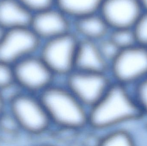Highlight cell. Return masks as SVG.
<instances>
[{
    "instance_id": "6da1fadb",
    "label": "cell",
    "mask_w": 147,
    "mask_h": 146,
    "mask_svg": "<svg viewBox=\"0 0 147 146\" xmlns=\"http://www.w3.org/2000/svg\"><path fill=\"white\" fill-rule=\"evenodd\" d=\"M144 119L131 88L113 82L88 109V129L100 134Z\"/></svg>"
},
{
    "instance_id": "7a4b0ae2",
    "label": "cell",
    "mask_w": 147,
    "mask_h": 146,
    "mask_svg": "<svg viewBox=\"0 0 147 146\" xmlns=\"http://www.w3.org/2000/svg\"><path fill=\"white\" fill-rule=\"evenodd\" d=\"M56 132L79 135L88 129V108L57 81L38 95Z\"/></svg>"
},
{
    "instance_id": "3957f363",
    "label": "cell",
    "mask_w": 147,
    "mask_h": 146,
    "mask_svg": "<svg viewBox=\"0 0 147 146\" xmlns=\"http://www.w3.org/2000/svg\"><path fill=\"white\" fill-rule=\"evenodd\" d=\"M7 108L26 138L34 140L51 136L54 128L38 95L22 92Z\"/></svg>"
},
{
    "instance_id": "277c9868",
    "label": "cell",
    "mask_w": 147,
    "mask_h": 146,
    "mask_svg": "<svg viewBox=\"0 0 147 146\" xmlns=\"http://www.w3.org/2000/svg\"><path fill=\"white\" fill-rule=\"evenodd\" d=\"M79 40L72 31L42 42L38 55L57 79H64L74 70Z\"/></svg>"
},
{
    "instance_id": "5b68a950",
    "label": "cell",
    "mask_w": 147,
    "mask_h": 146,
    "mask_svg": "<svg viewBox=\"0 0 147 146\" xmlns=\"http://www.w3.org/2000/svg\"><path fill=\"white\" fill-rule=\"evenodd\" d=\"M113 82L131 88L147 75V48L136 44L121 50L111 62Z\"/></svg>"
},
{
    "instance_id": "8992f818",
    "label": "cell",
    "mask_w": 147,
    "mask_h": 146,
    "mask_svg": "<svg viewBox=\"0 0 147 146\" xmlns=\"http://www.w3.org/2000/svg\"><path fill=\"white\" fill-rule=\"evenodd\" d=\"M15 81L24 92L39 95L57 81V78L38 54L13 65Z\"/></svg>"
},
{
    "instance_id": "52a82bcc",
    "label": "cell",
    "mask_w": 147,
    "mask_h": 146,
    "mask_svg": "<svg viewBox=\"0 0 147 146\" xmlns=\"http://www.w3.org/2000/svg\"><path fill=\"white\" fill-rule=\"evenodd\" d=\"M63 83L88 109L96 103L113 83L109 73L74 70L63 79Z\"/></svg>"
},
{
    "instance_id": "ba28073f",
    "label": "cell",
    "mask_w": 147,
    "mask_h": 146,
    "mask_svg": "<svg viewBox=\"0 0 147 146\" xmlns=\"http://www.w3.org/2000/svg\"><path fill=\"white\" fill-rule=\"evenodd\" d=\"M41 43L30 27L6 30L0 42V61L14 65L38 54Z\"/></svg>"
},
{
    "instance_id": "9c48e42d",
    "label": "cell",
    "mask_w": 147,
    "mask_h": 146,
    "mask_svg": "<svg viewBox=\"0 0 147 146\" xmlns=\"http://www.w3.org/2000/svg\"><path fill=\"white\" fill-rule=\"evenodd\" d=\"M30 28L42 42L72 31V20L56 6L34 13Z\"/></svg>"
},
{
    "instance_id": "30bf717a",
    "label": "cell",
    "mask_w": 147,
    "mask_h": 146,
    "mask_svg": "<svg viewBox=\"0 0 147 146\" xmlns=\"http://www.w3.org/2000/svg\"><path fill=\"white\" fill-rule=\"evenodd\" d=\"M140 0H104L98 13L111 29L132 28L142 15Z\"/></svg>"
},
{
    "instance_id": "8fae6325",
    "label": "cell",
    "mask_w": 147,
    "mask_h": 146,
    "mask_svg": "<svg viewBox=\"0 0 147 146\" xmlns=\"http://www.w3.org/2000/svg\"><path fill=\"white\" fill-rule=\"evenodd\" d=\"M109 63L100 52L96 42L80 39L75 57L74 70L109 73Z\"/></svg>"
},
{
    "instance_id": "7c38bea8",
    "label": "cell",
    "mask_w": 147,
    "mask_h": 146,
    "mask_svg": "<svg viewBox=\"0 0 147 146\" xmlns=\"http://www.w3.org/2000/svg\"><path fill=\"white\" fill-rule=\"evenodd\" d=\"M110 30L98 12L72 20V31L81 40L98 42L108 36Z\"/></svg>"
},
{
    "instance_id": "4fadbf2b",
    "label": "cell",
    "mask_w": 147,
    "mask_h": 146,
    "mask_svg": "<svg viewBox=\"0 0 147 146\" xmlns=\"http://www.w3.org/2000/svg\"><path fill=\"white\" fill-rule=\"evenodd\" d=\"M33 15L19 0H0V25L6 30L30 27Z\"/></svg>"
},
{
    "instance_id": "5bb4252c",
    "label": "cell",
    "mask_w": 147,
    "mask_h": 146,
    "mask_svg": "<svg viewBox=\"0 0 147 146\" xmlns=\"http://www.w3.org/2000/svg\"><path fill=\"white\" fill-rule=\"evenodd\" d=\"M104 0H56L55 6L71 19L98 13Z\"/></svg>"
},
{
    "instance_id": "9a60e30c",
    "label": "cell",
    "mask_w": 147,
    "mask_h": 146,
    "mask_svg": "<svg viewBox=\"0 0 147 146\" xmlns=\"http://www.w3.org/2000/svg\"><path fill=\"white\" fill-rule=\"evenodd\" d=\"M96 144L101 146H135L136 142L133 132L122 126L100 133Z\"/></svg>"
},
{
    "instance_id": "2e32d148",
    "label": "cell",
    "mask_w": 147,
    "mask_h": 146,
    "mask_svg": "<svg viewBox=\"0 0 147 146\" xmlns=\"http://www.w3.org/2000/svg\"><path fill=\"white\" fill-rule=\"evenodd\" d=\"M23 137L26 136L17 121L7 108L0 116V143H17Z\"/></svg>"
},
{
    "instance_id": "e0dca14e",
    "label": "cell",
    "mask_w": 147,
    "mask_h": 146,
    "mask_svg": "<svg viewBox=\"0 0 147 146\" xmlns=\"http://www.w3.org/2000/svg\"><path fill=\"white\" fill-rule=\"evenodd\" d=\"M109 37L121 50L137 44L135 35L132 28L111 29Z\"/></svg>"
},
{
    "instance_id": "ac0fdd59",
    "label": "cell",
    "mask_w": 147,
    "mask_h": 146,
    "mask_svg": "<svg viewBox=\"0 0 147 146\" xmlns=\"http://www.w3.org/2000/svg\"><path fill=\"white\" fill-rule=\"evenodd\" d=\"M130 88L142 115L147 118V75Z\"/></svg>"
},
{
    "instance_id": "d6986e66",
    "label": "cell",
    "mask_w": 147,
    "mask_h": 146,
    "mask_svg": "<svg viewBox=\"0 0 147 146\" xmlns=\"http://www.w3.org/2000/svg\"><path fill=\"white\" fill-rule=\"evenodd\" d=\"M96 43L101 54L109 64L121 50L109 35Z\"/></svg>"
},
{
    "instance_id": "ffe728a7",
    "label": "cell",
    "mask_w": 147,
    "mask_h": 146,
    "mask_svg": "<svg viewBox=\"0 0 147 146\" xmlns=\"http://www.w3.org/2000/svg\"><path fill=\"white\" fill-rule=\"evenodd\" d=\"M134 27L137 44L147 48V12L142 14Z\"/></svg>"
},
{
    "instance_id": "44dd1931",
    "label": "cell",
    "mask_w": 147,
    "mask_h": 146,
    "mask_svg": "<svg viewBox=\"0 0 147 146\" xmlns=\"http://www.w3.org/2000/svg\"><path fill=\"white\" fill-rule=\"evenodd\" d=\"M15 82L13 65L0 61V91Z\"/></svg>"
},
{
    "instance_id": "7402d4cb",
    "label": "cell",
    "mask_w": 147,
    "mask_h": 146,
    "mask_svg": "<svg viewBox=\"0 0 147 146\" xmlns=\"http://www.w3.org/2000/svg\"><path fill=\"white\" fill-rule=\"evenodd\" d=\"M33 13L44 10L56 5V0H19Z\"/></svg>"
},
{
    "instance_id": "603a6c76",
    "label": "cell",
    "mask_w": 147,
    "mask_h": 146,
    "mask_svg": "<svg viewBox=\"0 0 147 146\" xmlns=\"http://www.w3.org/2000/svg\"><path fill=\"white\" fill-rule=\"evenodd\" d=\"M7 104L0 92V116L7 110Z\"/></svg>"
},
{
    "instance_id": "cb8c5ba5",
    "label": "cell",
    "mask_w": 147,
    "mask_h": 146,
    "mask_svg": "<svg viewBox=\"0 0 147 146\" xmlns=\"http://www.w3.org/2000/svg\"><path fill=\"white\" fill-rule=\"evenodd\" d=\"M6 30L0 25V42L1 41L6 32Z\"/></svg>"
},
{
    "instance_id": "d4e9b609",
    "label": "cell",
    "mask_w": 147,
    "mask_h": 146,
    "mask_svg": "<svg viewBox=\"0 0 147 146\" xmlns=\"http://www.w3.org/2000/svg\"><path fill=\"white\" fill-rule=\"evenodd\" d=\"M142 7L146 9L147 12V0H140Z\"/></svg>"
},
{
    "instance_id": "484cf974",
    "label": "cell",
    "mask_w": 147,
    "mask_h": 146,
    "mask_svg": "<svg viewBox=\"0 0 147 146\" xmlns=\"http://www.w3.org/2000/svg\"><path fill=\"white\" fill-rule=\"evenodd\" d=\"M143 122V127L145 130L147 132V118H145L142 121Z\"/></svg>"
}]
</instances>
